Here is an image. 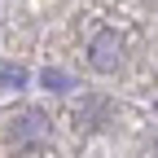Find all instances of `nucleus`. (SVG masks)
Wrapping results in <instances>:
<instances>
[{
  "label": "nucleus",
  "mask_w": 158,
  "mask_h": 158,
  "mask_svg": "<svg viewBox=\"0 0 158 158\" xmlns=\"http://www.w3.org/2000/svg\"><path fill=\"white\" fill-rule=\"evenodd\" d=\"M0 84H9V88H22V84H27V70H18V66H5V70H0Z\"/></svg>",
  "instance_id": "20e7f679"
},
{
  "label": "nucleus",
  "mask_w": 158,
  "mask_h": 158,
  "mask_svg": "<svg viewBox=\"0 0 158 158\" xmlns=\"http://www.w3.org/2000/svg\"><path fill=\"white\" fill-rule=\"evenodd\" d=\"M88 62H92V70H101V75H110V70H118V62H123V40H118V31H101L88 44Z\"/></svg>",
  "instance_id": "f257e3e1"
},
{
  "label": "nucleus",
  "mask_w": 158,
  "mask_h": 158,
  "mask_svg": "<svg viewBox=\"0 0 158 158\" xmlns=\"http://www.w3.org/2000/svg\"><path fill=\"white\" fill-rule=\"evenodd\" d=\"M5 136H9V141H31V136H44L48 132V123H44V118H40L35 110H22V114H9L5 118Z\"/></svg>",
  "instance_id": "f03ea898"
},
{
  "label": "nucleus",
  "mask_w": 158,
  "mask_h": 158,
  "mask_svg": "<svg viewBox=\"0 0 158 158\" xmlns=\"http://www.w3.org/2000/svg\"><path fill=\"white\" fill-rule=\"evenodd\" d=\"M44 88H53V92H70V75H62V70H44Z\"/></svg>",
  "instance_id": "7ed1b4c3"
}]
</instances>
